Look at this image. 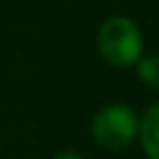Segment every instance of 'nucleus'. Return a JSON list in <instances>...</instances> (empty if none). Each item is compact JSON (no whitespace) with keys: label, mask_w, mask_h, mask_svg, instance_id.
<instances>
[{"label":"nucleus","mask_w":159,"mask_h":159,"mask_svg":"<svg viewBox=\"0 0 159 159\" xmlns=\"http://www.w3.org/2000/svg\"><path fill=\"white\" fill-rule=\"evenodd\" d=\"M97 47L109 65L129 67V65L139 62V57H142V50H144L142 30L127 15H112L99 25Z\"/></svg>","instance_id":"1"},{"label":"nucleus","mask_w":159,"mask_h":159,"mask_svg":"<svg viewBox=\"0 0 159 159\" xmlns=\"http://www.w3.org/2000/svg\"><path fill=\"white\" fill-rule=\"evenodd\" d=\"M139 117L127 104H107L92 119V137L107 149H124L134 142Z\"/></svg>","instance_id":"2"},{"label":"nucleus","mask_w":159,"mask_h":159,"mask_svg":"<svg viewBox=\"0 0 159 159\" xmlns=\"http://www.w3.org/2000/svg\"><path fill=\"white\" fill-rule=\"evenodd\" d=\"M137 134H139V142H142L147 157L157 159L159 157V107L157 104H152L147 109V114L139 119Z\"/></svg>","instance_id":"3"},{"label":"nucleus","mask_w":159,"mask_h":159,"mask_svg":"<svg viewBox=\"0 0 159 159\" xmlns=\"http://www.w3.org/2000/svg\"><path fill=\"white\" fill-rule=\"evenodd\" d=\"M157 55H147V57H139V80H144V84H149L152 89L159 87V67H157Z\"/></svg>","instance_id":"4"},{"label":"nucleus","mask_w":159,"mask_h":159,"mask_svg":"<svg viewBox=\"0 0 159 159\" xmlns=\"http://www.w3.org/2000/svg\"><path fill=\"white\" fill-rule=\"evenodd\" d=\"M52 159H82L77 152H72V149H65V152H60V154H55Z\"/></svg>","instance_id":"5"}]
</instances>
